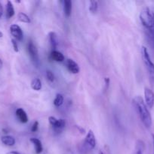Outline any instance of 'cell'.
<instances>
[{
    "instance_id": "6da1fadb",
    "label": "cell",
    "mask_w": 154,
    "mask_h": 154,
    "mask_svg": "<svg viewBox=\"0 0 154 154\" xmlns=\"http://www.w3.org/2000/svg\"><path fill=\"white\" fill-rule=\"evenodd\" d=\"M132 102L143 124L148 129L150 128L152 126V117L143 98L140 96H137L133 99Z\"/></svg>"
},
{
    "instance_id": "7a4b0ae2",
    "label": "cell",
    "mask_w": 154,
    "mask_h": 154,
    "mask_svg": "<svg viewBox=\"0 0 154 154\" xmlns=\"http://www.w3.org/2000/svg\"><path fill=\"white\" fill-rule=\"evenodd\" d=\"M140 20L148 32L149 37L154 40V18L149 8L145 7L140 13Z\"/></svg>"
},
{
    "instance_id": "3957f363",
    "label": "cell",
    "mask_w": 154,
    "mask_h": 154,
    "mask_svg": "<svg viewBox=\"0 0 154 154\" xmlns=\"http://www.w3.org/2000/svg\"><path fill=\"white\" fill-rule=\"evenodd\" d=\"M141 54L145 67H146V70H147L148 75H149V80H150L151 83L154 84V63L151 60L150 56H149L148 50L146 47H142Z\"/></svg>"
},
{
    "instance_id": "277c9868",
    "label": "cell",
    "mask_w": 154,
    "mask_h": 154,
    "mask_svg": "<svg viewBox=\"0 0 154 154\" xmlns=\"http://www.w3.org/2000/svg\"><path fill=\"white\" fill-rule=\"evenodd\" d=\"M95 146H96V139H95V134L92 130H89L83 142V149L85 151L88 152L95 149Z\"/></svg>"
},
{
    "instance_id": "5b68a950",
    "label": "cell",
    "mask_w": 154,
    "mask_h": 154,
    "mask_svg": "<svg viewBox=\"0 0 154 154\" xmlns=\"http://www.w3.org/2000/svg\"><path fill=\"white\" fill-rule=\"evenodd\" d=\"M27 50H28V53L30 54V57L31 60H33V63L36 65H38L39 63V53H38V50L36 48V45L33 44L32 41H29L28 45H27Z\"/></svg>"
},
{
    "instance_id": "8992f818",
    "label": "cell",
    "mask_w": 154,
    "mask_h": 154,
    "mask_svg": "<svg viewBox=\"0 0 154 154\" xmlns=\"http://www.w3.org/2000/svg\"><path fill=\"white\" fill-rule=\"evenodd\" d=\"M144 102L146 107L149 108H152L154 105V93L152 90L147 87L144 89Z\"/></svg>"
},
{
    "instance_id": "52a82bcc",
    "label": "cell",
    "mask_w": 154,
    "mask_h": 154,
    "mask_svg": "<svg viewBox=\"0 0 154 154\" xmlns=\"http://www.w3.org/2000/svg\"><path fill=\"white\" fill-rule=\"evenodd\" d=\"M10 32L11 35L16 41H21L24 37L23 31L21 27L17 24H12L10 26Z\"/></svg>"
},
{
    "instance_id": "ba28073f",
    "label": "cell",
    "mask_w": 154,
    "mask_h": 154,
    "mask_svg": "<svg viewBox=\"0 0 154 154\" xmlns=\"http://www.w3.org/2000/svg\"><path fill=\"white\" fill-rule=\"evenodd\" d=\"M66 66L68 70L72 74H78L79 72V66L74 60L67 59L66 60Z\"/></svg>"
},
{
    "instance_id": "9c48e42d",
    "label": "cell",
    "mask_w": 154,
    "mask_h": 154,
    "mask_svg": "<svg viewBox=\"0 0 154 154\" xmlns=\"http://www.w3.org/2000/svg\"><path fill=\"white\" fill-rule=\"evenodd\" d=\"M16 116L21 123H27L28 122V117H27V113L22 108H18L16 110Z\"/></svg>"
},
{
    "instance_id": "30bf717a",
    "label": "cell",
    "mask_w": 154,
    "mask_h": 154,
    "mask_svg": "<svg viewBox=\"0 0 154 154\" xmlns=\"http://www.w3.org/2000/svg\"><path fill=\"white\" fill-rule=\"evenodd\" d=\"M48 36H49V41L51 48L54 50H55L59 45V40L58 37H57V35L54 32H51L48 34Z\"/></svg>"
},
{
    "instance_id": "8fae6325",
    "label": "cell",
    "mask_w": 154,
    "mask_h": 154,
    "mask_svg": "<svg viewBox=\"0 0 154 154\" xmlns=\"http://www.w3.org/2000/svg\"><path fill=\"white\" fill-rule=\"evenodd\" d=\"M30 141L33 143L35 147V152L36 154H40L43 150V147H42V142L39 139L36 138H30Z\"/></svg>"
},
{
    "instance_id": "7c38bea8",
    "label": "cell",
    "mask_w": 154,
    "mask_h": 154,
    "mask_svg": "<svg viewBox=\"0 0 154 154\" xmlns=\"http://www.w3.org/2000/svg\"><path fill=\"white\" fill-rule=\"evenodd\" d=\"M65 126H66V121L63 119H59V120H57L56 124L52 127L54 129V132H57V133H60L63 130Z\"/></svg>"
},
{
    "instance_id": "4fadbf2b",
    "label": "cell",
    "mask_w": 154,
    "mask_h": 154,
    "mask_svg": "<svg viewBox=\"0 0 154 154\" xmlns=\"http://www.w3.org/2000/svg\"><path fill=\"white\" fill-rule=\"evenodd\" d=\"M63 11L66 17H69L72 12V2L70 0H65L63 1Z\"/></svg>"
},
{
    "instance_id": "5bb4252c",
    "label": "cell",
    "mask_w": 154,
    "mask_h": 154,
    "mask_svg": "<svg viewBox=\"0 0 154 154\" xmlns=\"http://www.w3.org/2000/svg\"><path fill=\"white\" fill-rule=\"evenodd\" d=\"M51 57L53 60L56 62H60H60H63L65 59L63 54L61 52H60V51H56V50L51 51Z\"/></svg>"
},
{
    "instance_id": "9a60e30c",
    "label": "cell",
    "mask_w": 154,
    "mask_h": 154,
    "mask_svg": "<svg viewBox=\"0 0 154 154\" xmlns=\"http://www.w3.org/2000/svg\"><path fill=\"white\" fill-rule=\"evenodd\" d=\"M1 141L5 145L9 146L11 147L15 144V139L14 137L11 136V135H5L1 138Z\"/></svg>"
},
{
    "instance_id": "2e32d148",
    "label": "cell",
    "mask_w": 154,
    "mask_h": 154,
    "mask_svg": "<svg viewBox=\"0 0 154 154\" xmlns=\"http://www.w3.org/2000/svg\"><path fill=\"white\" fill-rule=\"evenodd\" d=\"M14 15V8L11 1H8L6 4V16L8 19H10Z\"/></svg>"
},
{
    "instance_id": "e0dca14e",
    "label": "cell",
    "mask_w": 154,
    "mask_h": 154,
    "mask_svg": "<svg viewBox=\"0 0 154 154\" xmlns=\"http://www.w3.org/2000/svg\"><path fill=\"white\" fill-rule=\"evenodd\" d=\"M31 88L36 91H39L42 89V82L39 78H34L31 81Z\"/></svg>"
},
{
    "instance_id": "ac0fdd59",
    "label": "cell",
    "mask_w": 154,
    "mask_h": 154,
    "mask_svg": "<svg viewBox=\"0 0 154 154\" xmlns=\"http://www.w3.org/2000/svg\"><path fill=\"white\" fill-rule=\"evenodd\" d=\"M18 20L21 21V22L24 23H30L31 22L30 20V18L27 16L26 14L23 13V12H20L18 14Z\"/></svg>"
},
{
    "instance_id": "d6986e66",
    "label": "cell",
    "mask_w": 154,
    "mask_h": 154,
    "mask_svg": "<svg viewBox=\"0 0 154 154\" xmlns=\"http://www.w3.org/2000/svg\"><path fill=\"white\" fill-rule=\"evenodd\" d=\"M63 103V96L61 94H57L54 100V105L56 107H60Z\"/></svg>"
},
{
    "instance_id": "ffe728a7",
    "label": "cell",
    "mask_w": 154,
    "mask_h": 154,
    "mask_svg": "<svg viewBox=\"0 0 154 154\" xmlns=\"http://www.w3.org/2000/svg\"><path fill=\"white\" fill-rule=\"evenodd\" d=\"M98 10V1H90V5H89V11L91 13H97Z\"/></svg>"
},
{
    "instance_id": "44dd1931",
    "label": "cell",
    "mask_w": 154,
    "mask_h": 154,
    "mask_svg": "<svg viewBox=\"0 0 154 154\" xmlns=\"http://www.w3.org/2000/svg\"><path fill=\"white\" fill-rule=\"evenodd\" d=\"M46 78L50 82H53L54 81V75L53 72L50 70L46 71Z\"/></svg>"
},
{
    "instance_id": "7402d4cb",
    "label": "cell",
    "mask_w": 154,
    "mask_h": 154,
    "mask_svg": "<svg viewBox=\"0 0 154 154\" xmlns=\"http://www.w3.org/2000/svg\"><path fill=\"white\" fill-rule=\"evenodd\" d=\"M11 43L14 48V51L15 52H18V51H19V49H18V43H17V41L14 38L11 39Z\"/></svg>"
},
{
    "instance_id": "603a6c76",
    "label": "cell",
    "mask_w": 154,
    "mask_h": 154,
    "mask_svg": "<svg viewBox=\"0 0 154 154\" xmlns=\"http://www.w3.org/2000/svg\"><path fill=\"white\" fill-rule=\"evenodd\" d=\"M48 122L51 124V126H54L56 124V123L57 122V119H56L54 117H49L48 118Z\"/></svg>"
},
{
    "instance_id": "cb8c5ba5",
    "label": "cell",
    "mask_w": 154,
    "mask_h": 154,
    "mask_svg": "<svg viewBox=\"0 0 154 154\" xmlns=\"http://www.w3.org/2000/svg\"><path fill=\"white\" fill-rule=\"evenodd\" d=\"M38 128H39V123L38 121H35L31 126V131L33 132H36L38 130Z\"/></svg>"
},
{
    "instance_id": "d4e9b609",
    "label": "cell",
    "mask_w": 154,
    "mask_h": 154,
    "mask_svg": "<svg viewBox=\"0 0 154 154\" xmlns=\"http://www.w3.org/2000/svg\"><path fill=\"white\" fill-rule=\"evenodd\" d=\"M110 78H105V79H104V83H105V84H104V90H105V91H107V90H108L109 86H110Z\"/></svg>"
},
{
    "instance_id": "484cf974",
    "label": "cell",
    "mask_w": 154,
    "mask_h": 154,
    "mask_svg": "<svg viewBox=\"0 0 154 154\" xmlns=\"http://www.w3.org/2000/svg\"><path fill=\"white\" fill-rule=\"evenodd\" d=\"M2 14H3V8H2V4L0 3V17L2 16Z\"/></svg>"
},
{
    "instance_id": "4316f807",
    "label": "cell",
    "mask_w": 154,
    "mask_h": 154,
    "mask_svg": "<svg viewBox=\"0 0 154 154\" xmlns=\"http://www.w3.org/2000/svg\"><path fill=\"white\" fill-rule=\"evenodd\" d=\"M135 154H143V152H142V150L140 148L137 149V150L136 151Z\"/></svg>"
},
{
    "instance_id": "83f0119b",
    "label": "cell",
    "mask_w": 154,
    "mask_h": 154,
    "mask_svg": "<svg viewBox=\"0 0 154 154\" xmlns=\"http://www.w3.org/2000/svg\"><path fill=\"white\" fill-rule=\"evenodd\" d=\"M7 154H20V153L17 151H11V152H8Z\"/></svg>"
},
{
    "instance_id": "f1b7e54d",
    "label": "cell",
    "mask_w": 154,
    "mask_h": 154,
    "mask_svg": "<svg viewBox=\"0 0 154 154\" xmlns=\"http://www.w3.org/2000/svg\"><path fill=\"white\" fill-rule=\"evenodd\" d=\"M150 11H151V13H152V17H153V18H154V6L152 8V9H151Z\"/></svg>"
},
{
    "instance_id": "f546056e",
    "label": "cell",
    "mask_w": 154,
    "mask_h": 154,
    "mask_svg": "<svg viewBox=\"0 0 154 154\" xmlns=\"http://www.w3.org/2000/svg\"><path fill=\"white\" fill-rule=\"evenodd\" d=\"M2 66H3V63H2V60H1V59H0V69H2Z\"/></svg>"
},
{
    "instance_id": "4dcf8cb0",
    "label": "cell",
    "mask_w": 154,
    "mask_h": 154,
    "mask_svg": "<svg viewBox=\"0 0 154 154\" xmlns=\"http://www.w3.org/2000/svg\"><path fill=\"white\" fill-rule=\"evenodd\" d=\"M152 143H153V147H154V134H152Z\"/></svg>"
},
{
    "instance_id": "1f68e13d",
    "label": "cell",
    "mask_w": 154,
    "mask_h": 154,
    "mask_svg": "<svg viewBox=\"0 0 154 154\" xmlns=\"http://www.w3.org/2000/svg\"><path fill=\"white\" fill-rule=\"evenodd\" d=\"M3 36V34H2V32L1 31H0V38H2Z\"/></svg>"
},
{
    "instance_id": "d6a6232c",
    "label": "cell",
    "mask_w": 154,
    "mask_h": 154,
    "mask_svg": "<svg viewBox=\"0 0 154 154\" xmlns=\"http://www.w3.org/2000/svg\"><path fill=\"white\" fill-rule=\"evenodd\" d=\"M99 154H104V153H103V152L102 151H100L99 152Z\"/></svg>"
}]
</instances>
